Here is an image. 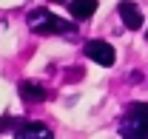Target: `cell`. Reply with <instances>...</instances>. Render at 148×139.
<instances>
[{
  "instance_id": "obj_1",
  "label": "cell",
  "mask_w": 148,
  "mask_h": 139,
  "mask_svg": "<svg viewBox=\"0 0 148 139\" xmlns=\"http://www.w3.org/2000/svg\"><path fill=\"white\" fill-rule=\"evenodd\" d=\"M123 139H148V102H131L125 117L120 119Z\"/></svg>"
},
{
  "instance_id": "obj_2",
  "label": "cell",
  "mask_w": 148,
  "mask_h": 139,
  "mask_svg": "<svg viewBox=\"0 0 148 139\" xmlns=\"http://www.w3.org/2000/svg\"><path fill=\"white\" fill-rule=\"evenodd\" d=\"M29 26H32V31H34V34H69V31H77L71 23L60 20L57 14L46 12V9L32 12V14H29Z\"/></svg>"
},
{
  "instance_id": "obj_3",
  "label": "cell",
  "mask_w": 148,
  "mask_h": 139,
  "mask_svg": "<svg viewBox=\"0 0 148 139\" xmlns=\"http://www.w3.org/2000/svg\"><path fill=\"white\" fill-rule=\"evenodd\" d=\"M86 57L88 60H94L97 65H114V60H117V54H114V48H111L106 40H88L86 43Z\"/></svg>"
},
{
  "instance_id": "obj_4",
  "label": "cell",
  "mask_w": 148,
  "mask_h": 139,
  "mask_svg": "<svg viewBox=\"0 0 148 139\" xmlns=\"http://www.w3.org/2000/svg\"><path fill=\"white\" fill-rule=\"evenodd\" d=\"M14 139H54V134L43 122H23L14 131Z\"/></svg>"
},
{
  "instance_id": "obj_5",
  "label": "cell",
  "mask_w": 148,
  "mask_h": 139,
  "mask_svg": "<svg viewBox=\"0 0 148 139\" xmlns=\"http://www.w3.org/2000/svg\"><path fill=\"white\" fill-rule=\"evenodd\" d=\"M120 17L125 23V29H131V31L143 29V14H140V9H137L131 0H123V3H120Z\"/></svg>"
},
{
  "instance_id": "obj_6",
  "label": "cell",
  "mask_w": 148,
  "mask_h": 139,
  "mask_svg": "<svg viewBox=\"0 0 148 139\" xmlns=\"http://www.w3.org/2000/svg\"><path fill=\"white\" fill-rule=\"evenodd\" d=\"M20 97H23L26 102H43V99L49 97V91L40 85V82H29V80H23V82H20Z\"/></svg>"
},
{
  "instance_id": "obj_7",
  "label": "cell",
  "mask_w": 148,
  "mask_h": 139,
  "mask_svg": "<svg viewBox=\"0 0 148 139\" xmlns=\"http://www.w3.org/2000/svg\"><path fill=\"white\" fill-rule=\"evenodd\" d=\"M69 12L74 20H88L97 12V0H71L69 3Z\"/></svg>"
},
{
  "instance_id": "obj_8",
  "label": "cell",
  "mask_w": 148,
  "mask_h": 139,
  "mask_svg": "<svg viewBox=\"0 0 148 139\" xmlns=\"http://www.w3.org/2000/svg\"><path fill=\"white\" fill-rule=\"evenodd\" d=\"M20 125H23V119H12V117H3V119H0V131H6V128H14V131H17Z\"/></svg>"
}]
</instances>
